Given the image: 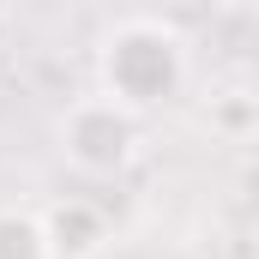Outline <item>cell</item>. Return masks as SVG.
<instances>
[{"label":"cell","instance_id":"obj_1","mask_svg":"<svg viewBox=\"0 0 259 259\" xmlns=\"http://www.w3.org/2000/svg\"><path fill=\"white\" fill-rule=\"evenodd\" d=\"M187 84V36L157 18V12H127L103 30L97 42V97L145 121L151 109L175 103Z\"/></svg>","mask_w":259,"mask_h":259},{"label":"cell","instance_id":"obj_2","mask_svg":"<svg viewBox=\"0 0 259 259\" xmlns=\"http://www.w3.org/2000/svg\"><path fill=\"white\" fill-rule=\"evenodd\" d=\"M61 157L78 169V175H91V181H109V175H121L133 163V151H139V121H133L127 109H115L109 97H72L61 115Z\"/></svg>","mask_w":259,"mask_h":259},{"label":"cell","instance_id":"obj_3","mask_svg":"<svg viewBox=\"0 0 259 259\" xmlns=\"http://www.w3.org/2000/svg\"><path fill=\"white\" fill-rule=\"evenodd\" d=\"M36 217H42V235H49V253L55 259H97L103 241H109V217L91 199H55Z\"/></svg>","mask_w":259,"mask_h":259},{"label":"cell","instance_id":"obj_4","mask_svg":"<svg viewBox=\"0 0 259 259\" xmlns=\"http://www.w3.org/2000/svg\"><path fill=\"white\" fill-rule=\"evenodd\" d=\"M0 259H55V253H49V235H42V217H36V211L0 205Z\"/></svg>","mask_w":259,"mask_h":259},{"label":"cell","instance_id":"obj_5","mask_svg":"<svg viewBox=\"0 0 259 259\" xmlns=\"http://www.w3.org/2000/svg\"><path fill=\"white\" fill-rule=\"evenodd\" d=\"M211 127L229 133V139H247L259 127V97L253 91H223L217 103H211Z\"/></svg>","mask_w":259,"mask_h":259}]
</instances>
